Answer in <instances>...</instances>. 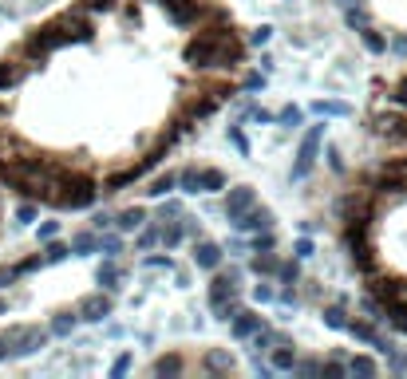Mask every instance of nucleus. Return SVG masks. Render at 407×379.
Instances as JSON below:
<instances>
[{"label": "nucleus", "mask_w": 407, "mask_h": 379, "mask_svg": "<svg viewBox=\"0 0 407 379\" xmlns=\"http://www.w3.org/2000/svg\"><path fill=\"white\" fill-rule=\"evenodd\" d=\"M277 277H281L285 284H296V277H301V269H296V261H285L281 269H277Z\"/></svg>", "instance_id": "393cba45"}, {"label": "nucleus", "mask_w": 407, "mask_h": 379, "mask_svg": "<svg viewBox=\"0 0 407 379\" xmlns=\"http://www.w3.org/2000/svg\"><path fill=\"white\" fill-rule=\"evenodd\" d=\"M28 75V63L16 60V56H8V60L0 63V91H8V87H16L20 79Z\"/></svg>", "instance_id": "6e6552de"}, {"label": "nucleus", "mask_w": 407, "mask_h": 379, "mask_svg": "<svg viewBox=\"0 0 407 379\" xmlns=\"http://www.w3.org/2000/svg\"><path fill=\"white\" fill-rule=\"evenodd\" d=\"M261 328H265V324H261V316H257V312H249V308H241V312L234 316V336H237V340H249V336H253V332H261Z\"/></svg>", "instance_id": "9d476101"}, {"label": "nucleus", "mask_w": 407, "mask_h": 379, "mask_svg": "<svg viewBox=\"0 0 407 379\" xmlns=\"http://www.w3.org/2000/svg\"><path fill=\"white\" fill-rule=\"evenodd\" d=\"M16 221H24V225L28 221H36V206H20L16 209Z\"/></svg>", "instance_id": "e433bc0d"}, {"label": "nucleus", "mask_w": 407, "mask_h": 379, "mask_svg": "<svg viewBox=\"0 0 407 379\" xmlns=\"http://www.w3.org/2000/svg\"><path fill=\"white\" fill-rule=\"evenodd\" d=\"M317 115H348V103H336V99H321V103H317Z\"/></svg>", "instance_id": "412c9836"}, {"label": "nucleus", "mask_w": 407, "mask_h": 379, "mask_svg": "<svg viewBox=\"0 0 407 379\" xmlns=\"http://www.w3.org/2000/svg\"><path fill=\"white\" fill-rule=\"evenodd\" d=\"M119 277H123V269H119L115 261H107V265L99 269V284H103V289H119Z\"/></svg>", "instance_id": "2eb2a0df"}, {"label": "nucleus", "mask_w": 407, "mask_h": 379, "mask_svg": "<svg viewBox=\"0 0 407 379\" xmlns=\"http://www.w3.org/2000/svg\"><path fill=\"white\" fill-rule=\"evenodd\" d=\"M301 371H305V376H317V371H321V364H317V360H309V364H301Z\"/></svg>", "instance_id": "de8ad7c7"}, {"label": "nucleus", "mask_w": 407, "mask_h": 379, "mask_svg": "<svg viewBox=\"0 0 407 379\" xmlns=\"http://www.w3.org/2000/svg\"><path fill=\"white\" fill-rule=\"evenodd\" d=\"M87 13H115V0H79Z\"/></svg>", "instance_id": "a878e982"}, {"label": "nucleus", "mask_w": 407, "mask_h": 379, "mask_svg": "<svg viewBox=\"0 0 407 379\" xmlns=\"http://www.w3.org/2000/svg\"><path fill=\"white\" fill-rule=\"evenodd\" d=\"M143 221H147V213H143V209H123V213H119V229H127V233H131V229H138V225H143Z\"/></svg>", "instance_id": "dca6fc26"}, {"label": "nucleus", "mask_w": 407, "mask_h": 379, "mask_svg": "<svg viewBox=\"0 0 407 379\" xmlns=\"http://www.w3.org/2000/svg\"><path fill=\"white\" fill-rule=\"evenodd\" d=\"M210 308L218 312L222 320H234L241 308H237V273H218L210 281Z\"/></svg>", "instance_id": "f257e3e1"}, {"label": "nucleus", "mask_w": 407, "mask_h": 379, "mask_svg": "<svg viewBox=\"0 0 407 379\" xmlns=\"http://www.w3.org/2000/svg\"><path fill=\"white\" fill-rule=\"evenodd\" d=\"M230 138H234V147H237V150H249V147H246V135H241V131H230Z\"/></svg>", "instance_id": "c03bdc74"}, {"label": "nucleus", "mask_w": 407, "mask_h": 379, "mask_svg": "<svg viewBox=\"0 0 407 379\" xmlns=\"http://www.w3.org/2000/svg\"><path fill=\"white\" fill-rule=\"evenodd\" d=\"M154 241H162V229H143V237H138V249H150Z\"/></svg>", "instance_id": "cd10ccee"}, {"label": "nucleus", "mask_w": 407, "mask_h": 379, "mask_svg": "<svg viewBox=\"0 0 407 379\" xmlns=\"http://www.w3.org/2000/svg\"><path fill=\"white\" fill-rule=\"evenodd\" d=\"M194 265L198 269H218V265H222V249L214 241H198L194 245Z\"/></svg>", "instance_id": "1a4fd4ad"}, {"label": "nucleus", "mask_w": 407, "mask_h": 379, "mask_svg": "<svg viewBox=\"0 0 407 379\" xmlns=\"http://www.w3.org/2000/svg\"><path fill=\"white\" fill-rule=\"evenodd\" d=\"M206 367H210V371H234V355H230V352H210V355H206Z\"/></svg>", "instance_id": "4468645a"}, {"label": "nucleus", "mask_w": 407, "mask_h": 379, "mask_svg": "<svg viewBox=\"0 0 407 379\" xmlns=\"http://www.w3.org/2000/svg\"><path fill=\"white\" fill-rule=\"evenodd\" d=\"M150 371H154V376H174V371H182V360H178V355H170V360L162 355V360L150 367Z\"/></svg>", "instance_id": "6ab92c4d"}, {"label": "nucleus", "mask_w": 407, "mask_h": 379, "mask_svg": "<svg viewBox=\"0 0 407 379\" xmlns=\"http://www.w3.org/2000/svg\"><path fill=\"white\" fill-rule=\"evenodd\" d=\"M83 320H103V316H111V300L103 293H91V296H83L79 300V308H75Z\"/></svg>", "instance_id": "423d86ee"}, {"label": "nucleus", "mask_w": 407, "mask_h": 379, "mask_svg": "<svg viewBox=\"0 0 407 379\" xmlns=\"http://www.w3.org/2000/svg\"><path fill=\"white\" fill-rule=\"evenodd\" d=\"M8 352H13V344H8V336H0V360H4Z\"/></svg>", "instance_id": "09e8293b"}, {"label": "nucleus", "mask_w": 407, "mask_h": 379, "mask_svg": "<svg viewBox=\"0 0 407 379\" xmlns=\"http://www.w3.org/2000/svg\"><path fill=\"white\" fill-rule=\"evenodd\" d=\"M249 269H253V273L261 277V273H277L281 265H277V257H273L269 249H257V257H253V265H249Z\"/></svg>", "instance_id": "ddd939ff"}, {"label": "nucleus", "mask_w": 407, "mask_h": 379, "mask_svg": "<svg viewBox=\"0 0 407 379\" xmlns=\"http://www.w3.org/2000/svg\"><path fill=\"white\" fill-rule=\"evenodd\" d=\"M324 324H328V328H348V316H344V308H340V305L324 308Z\"/></svg>", "instance_id": "aec40b11"}, {"label": "nucleus", "mask_w": 407, "mask_h": 379, "mask_svg": "<svg viewBox=\"0 0 407 379\" xmlns=\"http://www.w3.org/2000/svg\"><path fill=\"white\" fill-rule=\"evenodd\" d=\"M72 253V249H63V245H48V253H44V261H63Z\"/></svg>", "instance_id": "2f4dec72"}, {"label": "nucleus", "mask_w": 407, "mask_h": 379, "mask_svg": "<svg viewBox=\"0 0 407 379\" xmlns=\"http://www.w3.org/2000/svg\"><path fill=\"white\" fill-rule=\"evenodd\" d=\"M249 209H253V190H249V186L230 190V197H225V213H230V221L241 218V213H249Z\"/></svg>", "instance_id": "0eeeda50"}, {"label": "nucleus", "mask_w": 407, "mask_h": 379, "mask_svg": "<svg viewBox=\"0 0 407 379\" xmlns=\"http://www.w3.org/2000/svg\"><path fill=\"white\" fill-rule=\"evenodd\" d=\"M273 367H277V371H293V367H296V352L277 348V352H273Z\"/></svg>", "instance_id": "f3484780"}, {"label": "nucleus", "mask_w": 407, "mask_h": 379, "mask_svg": "<svg viewBox=\"0 0 407 379\" xmlns=\"http://www.w3.org/2000/svg\"><path fill=\"white\" fill-rule=\"evenodd\" d=\"M321 135H324V127H312L309 135H305V143H301V150H296L293 178H305V174L312 170V162H317V150H321Z\"/></svg>", "instance_id": "39448f33"}, {"label": "nucleus", "mask_w": 407, "mask_h": 379, "mask_svg": "<svg viewBox=\"0 0 407 379\" xmlns=\"http://www.w3.org/2000/svg\"><path fill=\"white\" fill-rule=\"evenodd\" d=\"M372 296L383 308H399L407 305V281L404 277H372Z\"/></svg>", "instance_id": "f03ea898"}, {"label": "nucleus", "mask_w": 407, "mask_h": 379, "mask_svg": "<svg viewBox=\"0 0 407 379\" xmlns=\"http://www.w3.org/2000/svg\"><path fill=\"white\" fill-rule=\"evenodd\" d=\"M4 336H8V344H13V352H20V355L36 352V348L48 344V332L40 328V324H16V328H8Z\"/></svg>", "instance_id": "7ed1b4c3"}, {"label": "nucleus", "mask_w": 407, "mask_h": 379, "mask_svg": "<svg viewBox=\"0 0 407 379\" xmlns=\"http://www.w3.org/2000/svg\"><path fill=\"white\" fill-rule=\"evenodd\" d=\"M269 36H273V28H265V24H261L257 32H253V44H269Z\"/></svg>", "instance_id": "a19ab883"}, {"label": "nucleus", "mask_w": 407, "mask_h": 379, "mask_svg": "<svg viewBox=\"0 0 407 379\" xmlns=\"http://www.w3.org/2000/svg\"><path fill=\"white\" fill-rule=\"evenodd\" d=\"M273 225V213L269 209H249V213H241V218H234V229H269Z\"/></svg>", "instance_id": "9b49d317"}, {"label": "nucleus", "mask_w": 407, "mask_h": 379, "mask_svg": "<svg viewBox=\"0 0 407 379\" xmlns=\"http://www.w3.org/2000/svg\"><path fill=\"white\" fill-rule=\"evenodd\" d=\"M348 24L352 28H368V16L360 13V8H348Z\"/></svg>", "instance_id": "7c9ffc66"}, {"label": "nucleus", "mask_w": 407, "mask_h": 379, "mask_svg": "<svg viewBox=\"0 0 407 379\" xmlns=\"http://www.w3.org/2000/svg\"><path fill=\"white\" fill-rule=\"evenodd\" d=\"M16 269H20V277H24V273L40 269V257H24V261H20V265H16Z\"/></svg>", "instance_id": "58836bf2"}, {"label": "nucleus", "mask_w": 407, "mask_h": 379, "mask_svg": "<svg viewBox=\"0 0 407 379\" xmlns=\"http://www.w3.org/2000/svg\"><path fill=\"white\" fill-rule=\"evenodd\" d=\"M99 249H103L107 257H115V253H119V241H115V237H103V241H99Z\"/></svg>", "instance_id": "4c0bfd02"}, {"label": "nucleus", "mask_w": 407, "mask_h": 379, "mask_svg": "<svg viewBox=\"0 0 407 379\" xmlns=\"http://www.w3.org/2000/svg\"><path fill=\"white\" fill-rule=\"evenodd\" d=\"M348 371H356V376H376V364L360 355V360H352V364H348Z\"/></svg>", "instance_id": "bb28decb"}, {"label": "nucleus", "mask_w": 407, "mask_h": 379, "mask_svg": "<svg viewBox=\"0 0 407 379\" xmlns=\"http://www.w3.org/2000/svg\"><path fill=\"white\" fill-rule=\"evenodd\" d=\"M16 277H20V269H16V265H13V269H0V289H8Z\"/></svg>", "instance_id": "f704fd0d"}, {"label": "nucleus", "mask_w": 407, "mask_h": 379, "mask_svg": "<svg viewBox=\"0 0 407 379\" xmlns=\"http://www.w3.org/2000/svg\"><path fill=\"white\" fill-rule=\"evenodd\" d=\"M138 178V166L135 170H123V174H111V178H107V190H123V186H131Z\"/></svg>", "instance_id": "4be33fe9"}, {"label": "nucleus", "mask_w": 407, "mask_h": 379, "mask_svg": "<svg viewBox=\"0 0 407 379\" xmlns=\"http://www.w3.org/2000/svg\"><path fill=\"white\" fill-rule=\"evenodd\" d=\"M72 324H75L72 316H60L56 324H51V332H56V336H72Z\"/></svg>", "instance_id": "c85d7f7f"}, {"label": "nucleus", "mask_w": 407, "mask_h": 379, "mask_svg": "<svg viewBox=\"0 0 407 379\" xmlns=\"http://www.w3.org/2000/svg\"><path fill=\"white\" fill-rule=\"evenodd\" d=\"M392 51H395V56H407V36H399V40H395V44H392Z\"/></svg>", "instance_id": "49530a36"}, {"label": "nucleus", "mask_w": 407, "mask_h": 379, "mask_svg": "<svg viewBox=\"0 0 407 379\" xmlns=\"http://www.w3.org/2000/svg\"><path fill=\"white\" fill-rule=\"evenodd\" d=\"M127 371H131V355H119L115 367H111V376H127Z\"/></svg>", "instance_id": "72a5a7b5"}, {"label": "nucleus", "mask_w": 407, "mask_h": 379, "mask_svg": "<svg viewBox=\"0 0 407 379\" xmlns=\"http://www.w3.org/2000/svg\"><path fill=\"white\" fill-rule=\"evenodd\" d=\"M253 300H257V305L273 300V289H269V284H257V289H253Z\"/></svg>", "instance_id": "c9c22d12"}, {"label": "nucleus", "mask_w": 407, "mask_h": 379, "mask_svg": "<svg viewBox=\"0 0 407 379\" xmlns=\"http://www.w3.org/2000/svg\"><path fill=\"white\" fill-rule=\"evenodd\" d=\"M147 269H170V257H150Z\"/></svg>", "instance_id": "37998d69"}, {"label": "nucleus", "mask_w": 407, "mask_h": 379, "mask_svg": "<svg viewBox=\"0 0 407 379\" xmlns=\"http://www.w3.org/2000/svg\"><path fill=\"white\" fill-rule=\"evenodd\" d=\"M246 87H249V91H261V87H265V75H257V72H253V75L246 79Z\"/></svg>", "instance_id": "79ce46f5"}, {"label": "nucleus", "mask_w": 407, "mask_h": 379, "mask_svg": "<svg viewBox=\"0 0 407 379\" xmlns=\"http://www.w3.org/2000/svg\"><path fill=\"white\" fill-rule=\"evenodd\" d=\"M91 249H99L95 233H79V237H72V253H91Z\"/></svg>", "instance_id": "a211bd4d"}, {"label": "nucleus", "mask_w": 407, "mask_h": 379, "mask_svg": "<svg viewBox=\"0 0 407 379\" xmlns=\"http://www.w3.org/2000/svg\"><path fill=\"white\" fill-rule=\"evenodd\" d=\"M182 225H174V221H170V225H162V245H166V249H174V245H178V241H182Z\"/></svg>", "instance_id": "5701e85b"}, {"label": "nucleus", "mask_w": 407, "mask_h": 379, "mask_svg": "<svg viewBox=\"0 0 407 379\" xmlns=\"http://www.w3.org/2000/svg\"><path fill=\"white\" fill-rule=\"evenodd\" d=\"M293 253H296V257H312V241H309V237H301V241L293 245Z\"/></svg>", "instance_id": "473e14b6"}, {"label": "nucleus", "mask_w": 407, "mask_h": 379, "mask_svg": "<svg viewBox=\"0 0 407 379\" xmlns=\"http://www.w3.org/2000/svg\"><path fill=\"white\" fill-rule=\"evenodd\" d=\"M174 182H178V178H174V174H162V178H154V186H150L147 194L162 197V194H166V190H174Z\"/></svg>", "instance_id": "b1692460"}, {"label": "nucleus", "mask_w": 407, "mask_h": 379, "mask_svg": "<svg viewBox=\"0 0 407 379\" xmlns=\"http://www.w3.org/2000/svg\"><path fill=\"white\" fill-rule=\"evenodd\" d=\"M178 182H182L190 194H202V190H222L225 174L222 170H198V166H190V170L178 174Z\"/></svg>", "instance_id": "20e7f679"}, {"label": "nucleus", "mask_w": 407, "mask_h": 379, "mask_svg": "<svg viewBox=\"0 0 407 379\" xmlns=\"http://www.w3.org/2000/svg\"><path fill=\"white\" fill-rule=\"evenodd\" d=\"M277 122H289V127H296V122H301V111H296V107H285L281 115H277Z\"/></svg>", "instance_id": "c756f323"}, {"label": "nucleus", "mask_w": 407, "mask_h": 379, "mask_svg": "<svg viewBox=\"0 0 407 379\" xmlns=\"http://www.w3.org/2000/svg\"><path fill=\"white\" fill-rule=\"evenodd\" d=\"M56 229H60L56 221H44V225H40V237H44V241H51V237H56Z\"/></svg>", "instance_id": "ea45409f"}, {"label": "nucleus", "mask_w": 407, "mask_h": 379, "mask_svg": "<svg viewBox=\"0 0 407 379\" xmlns=\"http://www.w3.org/2000/svg\"><path fill=\"white\" fill-rule=\"evenodd\" d=\"M360 40H364V48L368 51H376V56H380V51H388V40L380 36V32H376V28H360Z\"/></svg>", "instance_id": "f8f14e48"}, {"label": "nucleus", "mask_w": 407, "mask_h": 379, "mask_svg": "<svg viewBox=\"0 0 407 379\" xmlns=\"http://www.w3.org/2000/svg\"><path fill=\"white\" fill-rule=\"evenodd\" d=\"M257 249H273V233H269V229H265V233L257 237Z\"/></svg>", "instance_id": "a18cd8bd"}]
</instances>
